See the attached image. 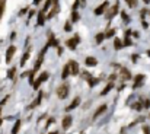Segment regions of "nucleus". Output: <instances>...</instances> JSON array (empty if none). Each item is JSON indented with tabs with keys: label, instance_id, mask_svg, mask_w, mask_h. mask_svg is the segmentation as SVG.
I'll return each instance as SVG.
<instances>
[{
	"label": "nucleus",
	"instance_id": "1",
	"mask_svg": "<svg viewBox=\"0 0 150 134\" xmlns=\"http://www.w3.org/2000/svg\"><path fill=\"white\" fill-rule=\"evenodd\" d=\"M67 95H69V86H67V85H61V86L57 89V96H58L60 99L67 98Z\"/></svg>",
	"mask_w": 150,
	"mask_h": 134
},
{
	"label": "nucleus",
	"instance_id": "2",
	"mask_svg": "<svg viewBox=\"0 0 150 134\" xmlns=\"http://www.w3.org/2000/svg\"><path fill=\"white\" fill-rule=\"evenodd\" d=\"M47 79H48V73H42V74H41L35 82H34V88H35V89H38V88H40V85H41L42 82H45Z\"/></svg>",
	"mask_w": 150,
	"mask_h": 134
},
{
	"label": "nucleus",
	"instance_id": "3",
	"mask_svg": "<svg viewBox=\"0 0 150 134\" xmlns=\"http://www.w3.org/2000/svg\"><path fill=\"white\" fill-rule=\"evenodd\" d=\"M79 43H80V38H79V37H74V38H71V40H69V41H67V47H69V48H71V50H74V48H76V45L79 44Z\"/></svg>",
	"mask_w": 150,
	"mask_h": 134
},
{
	"label": "nucleus",
	"instance_id": "4",
	"mask_svg": "<svg viewBox=\"0 0 150 134\" xmlns=\"http://www.w3.org/2000/svg\"><path fill=\"white\" fill-rule=\"evenodd\" d=\"M15 51H16V48H15L13 45H10V47L7 48V51H6V61H7V63H9V61L12 60V57H13Z\"/></svg>",
	"mask_w": 150,
	"mask_h": 134
},
{
	"label": "nucleus",
	"instance_id": "5",
	"mask_svg": "<svg viewBox=\"0 0 150 134\" xmlns=\"http://www.w3.org/2000/svg\"><path fill=\"white\" fill-rule=\"evenodd\" d=\"M69 66H70V72H71V74H77L79 73V66H77V63L76 61H70L69 63Z\"/></svg>",
	"mask_w": 150,
	"mask_h": 134
},
{
	"label": "nucleus",
	"instance_id": "6",
	"mask_svg": "<svg viewBox=\"0 0 150 134\" xmlns=\"http://www.w3.org/2000/svg\"><path fill=\"white\" fill-rule=\"evenodd\" d=\"M79 104H80V98H74V99L71 101V104L66 108V111H71V109H74L76 106H79Z\"/></svg>",
	"mask_w": 150,
	"mask_h": 134
},
{
	"label": "nucleus",
	"instance_id": "7",
	"mask_svg": "<svg viewBox=\"0 0 150 134\" xmlns=\"http://www.w3.org/2000/svg\"><path fill=\"white\" fill-rule=\"evenodd\" d=\"M96 64H98V61H96L95 57H88V58H86V66H88V67H95Z\"/></svg>",
	"mask_w": 150,
	"mask_h": 134
},
{
	"label": "nucleus",
	"instance_id": "8",
	"mask_svg": "<svg viewBox=\"0 0 150 134\" xmlns=\"http://www.w3.org/2000/svg\"><path fill=\"white\" fill-rule=\"evenodd\" d=\"M106 6H108V1H105L103 4H100L99 7H96V9H95V15H98V16H99V15H102V13L105 12Z\"/></svg>",
	"mask_w": 150,
	"mask_h": 134
},
{
	"label": "nucleus",
	"instance_id": "9",
	"mask_svg": "<svg viewBox=\"0 0 150 134\" xmlns=\"http://www.w3.org/2000/svg\"><path fill=\"white\" fill-rule=\"evenodd\" d=\"M70 66L67 64V66H64V69H63V74H61V77L63 79H67V76H70Z\"/></svg>",
	"mask_w": 150,
	"mask_h": 134
},
{
	"label": "nucleus",
	"instance_id": "10",
	"mask_svg": "<svg viewBox=\"0 0 150 134\" xmlns=\"http://www.w3.org/2000/svg\"><path fill=\"white\" fill-rule=\"evenodd\" d=\"M105 109H106V105H102V106H99V108L96 109V112L93 114V118H98V117H99V115L103 112V111H105Z\"/></svg>",
	"mask_w": 150,
	"mask_h": 134
},
{
	"label": "nucleus",
	"instance_id": "11",
	"mask_svg": "<svg viewBox=\"0 0 150 134\" xmlns=\"http://www.w3.org/2000/svg\"><path fill=\"white\" fill-rule=\"evenodd\" d=\"M44 22H45V16H44V12L41 10L38 13V25H44Z\"/></svg>",
	"mask_w": 150,
	"mask_h": 134
},
{
	"label": "nucleus",
	"instance_id": "12",
	"mask_svg": "<svg viewBox=\"0 0 150 134\" xmlns=\"http://www.w3.org/2000/svg\"><path fill=\"white\" fill-rule=\"evenodd\" d=\"M70 124H71V117H66V118L63 120V127H64V128H69Z\"/></svg>",
	"mask_w": 150,
	"mask_h": 134
},
{
	"label": "nucleus",
	"instance_id": "13",
	"mask_svg": "<svg viewBox=\"0 0 150 134\" xmlns=\"http://www.w3.org/2000/svg\"><path fill=\"white\" fill-rule=\"evenodd\" d=\"M19 128H21V121H16L15 125H13V128H12V134H18Z\"/></svg>",
	"mask_w": 150,
	"mask_h": 134
},
{
	"label": "nucleus",
	"instance_id": "14",
	"mask_svg": "<svg viewBox=\"0 0 150 134\" xmlns=\"http://www.w3.org/2000/svg\"><path fill=\"white\" fill-rule=\"evenodd\" d=\"M42 55H44V54H41V55H40V58H38V61H37V64H35V67H34V70H32V72H37V70L41 67V63H42Z\"/></svg>",
	"mask_w": 150,
	"mask_h": 134
},
{
	"label": "nucleus",
	"instance_id": "15",
	"mask_svg": "<svg viewBox=\"0 0 150 134\" xmlns=\"http://www.w3.org/2000/svg\"><path fill=\"white\" fill-rule=\"evenodd\" d=\"M114 45H115V48H117V50H120V48H122V43H121V40H118V38H115V40H114Z\"/></svg>",
	"mask_w": 150,
	"mask_h": 134
},
{
	"label": "nucleus",
	"instance_id": "16",
	"mask_svg": "<svg viewBox=\"0 0 150 134\" xmlns=\"http://www.w3.org/2000/svg\"><path fill=\"white\" fill-rule=\"evenodd\" d=\"M79 18H80V16H79V13H77L76 10H73V13H71V22H77V21H79Z\"/></svg>",
	"mask_w": 150,
	"mask_h": 134
},
{
	"label": "nucleus",
	"instance_id": "17",
	"mask_svg": "<svg viewBox=\"0 0 150 134\" xmlns=\"http://www.w3.org/2000/svg\"><path fill=\"white\" fill-rule=\"evenodd\" d=\"M28 58H29V52H25L23 57H22V60H21V66H25V63H26Z\"/></svg>",
	"mask_w": 150,
	"mask_h": 134
},
{
	"label": "nucleus",
	"instance_id": "18",
	"mask_svg": "<svg viewBox=\"0 0 150 134\" xmlns=\"http://www.w3.org/2000/svg\"><path fill=\"white\" fill-rule=\"evenodd\" d=\"M15 72H16V69L12 67V69L7 72V77H9V79H13V77H15Z\"/></svg>",
	"mask_w": 150,
	"mask_h": 134
},
{
	"label": "nucleus",
	"instance_id": "19",
	"mask_svg": "<svg viewBox=\"0 0 150 134\" xmlns=\"http://www.w3.org/2000/svg\"><path fill=\"white\" fill-rule=\"evenodd\" d=\"M41 99H42V93H40V95H38V98L35 99V102L32 104V106H37V105H40V102H41Z\"/></svg>",
	"mask_w": 150,
	"mask_h": 134
},
{
	"label": "nucleus",
	"instance_id": "20",
	"mask_svg": "<svg viewBox=\"0 0 150 134\" xmlns=\"http://www.w3.org/2000/svg\"><path fill=\"white\" fill-rule=\"evenodd\" d=\"M112 88H114V85H112V83H109V85H108V86H106V88H105V89L102 90V95H106V93H108V92H109V90L112 89Z\"/></svg>",
	"mask_w": 150,
	"mask_h": 134
},
{
	"label": "nucleus",
	"instance_id": "21",
	"mask_svg": "<svg viewBox=\"0 0 150 134\" xmlns=\"http://www.w3.org/2000/svg\"><path fill=\"white\" fill-rule=\"evenodd\" d=\"M103 38H105V34H98V35H96V43L100 44V43L103 41Z\"/></svg>",
	"mask_w": 150,
	"mask_h": 134
},
{
	"label": "nucleus",
	"instance_id": "22",
	"mask_svg": "<svg viewBox=\"0 0 150 134\" xmlns=\"http://www.w3.org/2000/svg\"><path fill=\"white\" fill-rule=\"evenodd\" d=\"M117 12H118V7H117V6H114V7L111 9V12H109V15H108V16H109V18H112V16H114Z\"/></svg>",
	"mask_w": 150,
	"mask_h": 134
},
{
	"label": "nucleus",
	"instance_id": "23",
	"mask_svg": "<svg viewBox=\"0 0 150 134\" xmlns=\"http://www.w3.org/2000/svg\"><path fill=\"white\" fill-rule=\"evenodd\" d=\"M115 35V29H109L106 34H105V37H108V38H111V37H114Z\"/></svg>",
	"mask_w": 150,
	"mask_h": 134
},
{
	"label": "nucleus",
	"instance_id": "24",
	"mask_svg": "<svg viewBox=\"0 0 150 134\" xmlns=\"http://www.w3.org/2000/svg\"><path fill=\"white\" fill-rule=\"evenodd\" d=\"M125 1L128 3V6H130V7H134V6L137 4V0H125Z\"/></svg>",
	"mask_w": 150,
	"mask_h": 134
},
{
	"label": "nucleus",
	"instance_id": "25",
	"mask_svg": "<svg viewBox=\"0 0 150 134\" xmlns=\"http://www.w3.org/2000/svg\"><path fill=\"white\" fill-rule=\"evenodd\" d=\"M50 4H51V0H47V3H45V6H44V10H42L44 13H45V12L50 9Z\"/></svg>",
	"mask_w": 150,
	"mask_h": 134
},
{
	"label": "nucleus",
	"instance_id": "26",
	"mask_svg": "<svg viewBox=\"0 0 150 134\" xmlns=\"http://www.w3.org/2000/svg\"><path fill=\"white\" fill-rule=\"evenodd\" d=\"M64 31H66V32H70V31H71V25H70V23H66V25H64Z\"/></svg>",
	"mask_w": 150,
	"mask_h": 134
},
{
	"label": "nucleus",
	"instance_id": "27",
	"mask_svg": "<svg viewBox=\"0 0 150 134\" xmlns=\"http://www.w3.org/2000/svg\"><path fill=\"white\" fill-rule=\"evenodd\" d=\"M122 44H124V45H127V47H128V45H131V44H133V43H131V40H130V38H125Z\"/></svg>",
	"mask_w": 150,
	"mask_h": 134
},
{
	"label": "nucleus",
	"instance_id": "28",
	"mask_svg": "<svg viewBox=\"0 0 150 134\" xmlns=\"http://www.w3.org/2000/svg\"><path fill=\"white\" fill-rule=\"evenodd\" d=\"M121 16H122V19H124V21H127V22H128V15H127L125 12H121Z\"/></svg>",
	"mask_w": 150,
	"mask_h": 134
},
{
	"label": "nucleus",
	"instance_id": "29",
	"mask_svg": "<svg viewBox=\"0 0 150 134\" xmlns=\"http://www.w3.org/2000/svg\"><path fill=\"white\" fill-rule=\"evenodd\" d=\"M133 108H134V109H137V111H140V109H142V105H140V104H134V105H133Z\"/></svg>",
	"mask_w": 150,
	"mask_h": 134
},
{
	"label": "nucleus",
	"instance_id": "30",
	"mask_svg": "<svg viewBox=\"0 0 150 134\" xmlns=\"http://www.w3.org/2000/svg\"><path fill=\"white\" fill-rule=\"evenodd\" d=\"M77 6H79V0H76V1H74V4H73V10H76V9H77Z\"/></svg>",
	"mask_w": 150,
	"mask_h": 134
},
{
	"label": "nucleus",
	"instance_id": "31",
	"mask_svg": "<svg viewBox=\"0 0 150 134\" xmlns=\"http://www.w3.org/2000/svg\"><path fill=\"white\" fill-rule=\"evenodd\" d=\"M144 106H146V108H150V101H149V99H146V102H144Z\"/></svg>",
	"mask_w": 150,
	"mask_h": 134
},
{
	"label": "nucleus",
	"instance_id": "32",
	"mask_svg": "<svg viewBox=\"0 0 150 134\" xmlns=\"http://www.w3.org/2000/svg\"><path fill=\"white\" fill-rule=\"evenodd\" d=\"M51 124H52V120H48V123H47V127H50Z\"/></svg>",
	"mask_w": 150,
	"mask_h": 134
},
{
	"label": "nucleus",
	"instance_id": "33",
	"mask_svg": "<svg viewBox=\"0 0 150 134\" xmlns=\"http://www.w3.org/2000/svg\"><path fill=\"white\" fill-rule=\"evenodd\" d=\"M34 1H35V3H37V4H38V3H40V1H41V0H34Z\"/></svg>",
	"mask_w": 150,
	"mask_h": 134
},
{
	"label": "nucleus",
	"instance_id": "34",
	"mask_svg": "<svg viewBox=\"0 0 150 134\" xmlns=\"http://www.w3.org/2000/svg\"><path fill=\"white\" fill-rule=\"evenodd\" d=\"M150 0H144V3H146V4H147V3H149Z\"/></svg>",
	"mask_w": 150,
	"mask_h": 134
},
{
	"label": "nucleus",
	"instance_id": "35",
	"mask_svg": "<svg viewBox=\"0 0 150 134\" xmlns=\"http://www.w3.org/2000/svg\"><path fill=\"white\" fill-rule=\"evenodd\" d=\"M147 55H150V51H147Z\"/></svg>",
	"mask_w": 150,
	"mask_h": 134
},
{
	"label": "nucleus",
	"instance_id": "36",
	"mask_svg": "<svg viewBox=\"0 0 150 134\" xmlns=\"http://www.w3.org/2000/svg\"><path fill=\"white\" fill-rule=\"evenodd\" d=\"M1 123H3V121H1V120H0V125H1Z\"/></svg>",
	"mask_w": 150,
	"mask_h": 134
},
{
	"label": "nucleus",
	"instance_id": "37",
	"mask_svg": "<svg viewBox=\"0 0 150 134\" xmlns=\"http://www.w3.org/2000/svg\"><path fill=\"white\" fill-rule=\"evenodd\" d=\"M0 13H1V6H0Z\"/></svg>",
	"mask_w": 150,
	"mask_h": 134
}]
</instances>
